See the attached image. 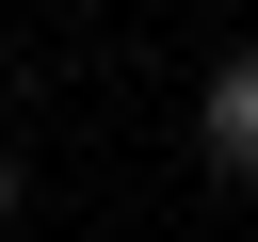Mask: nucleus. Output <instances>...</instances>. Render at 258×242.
<instances>
[{
	"label": "nucleus",
	"mask_w": 258,
	"mask_h": 242,
	"mask_svg": "<svg viewBox=\"0 0 258 242\" xmlns=\"http://www.w3.org/2000/svg\"><path fill=\"white\" fill-rule=\"evenodd\" d=\"M194 161H210V177H258V48L210 65V97H194Z\"/></svg>",
	"instance_id": "obj_1"
},
{
	"label": "nucleus",
	"mask_w": 258,
	"mask_h": 242,
	"mask_svg": "<svg viewBox=\"0 0 258 242\" xmlns=\"http://www.w3.org/2000/svg\"><path fill=\"white\" fill-rule=\"evenodd\" d=\"M16 210H32V177H16V161H0V226H16Z\"/></svg>",
	"instance_id": "obj_2"
}]
</instances>
